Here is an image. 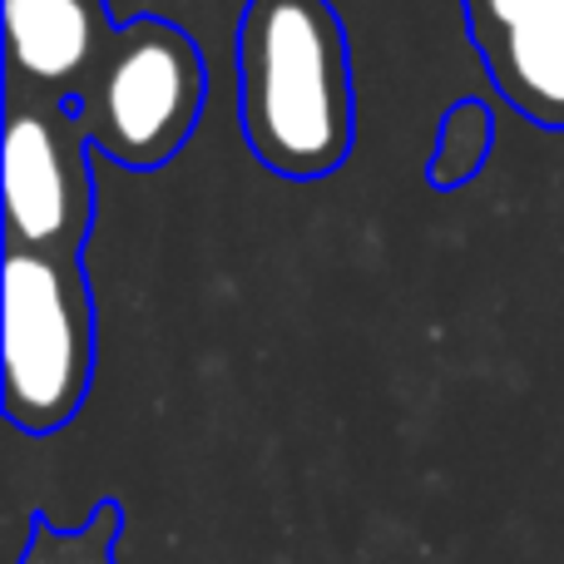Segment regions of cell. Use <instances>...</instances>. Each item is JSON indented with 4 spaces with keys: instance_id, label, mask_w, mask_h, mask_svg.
<instances>
[{
    "instance_id": "5",
    "label": "cell",
    "mask_w": 564,
    "mask_h": 564,
    "mask_svg": "<svg viewBox=\"0 0 564 564\" xmlns=\"http://www.w3.org/2000/svg\"><path fill=\"white\" fill-rule=\"evenodd\" d=\"M6 40L30 79H69L95 50V15L85 0H6Z\"/></svg>"
},
{
    "instance_id": "4",
    "label": "cell",
    "mask_w": 564,
    "mask_h": 564,
    "mask_svg": "<svg viewBox=\"0 0 564 564\" xmlns=\"http://www.w3.org/2000/svg\"><path fill=\"white\" fill-rule=\"evenodd\" d=\"M0 174H6V218L15 243L55 253L85 228V174L45 115H15L6 124Z\"/></svg>"
},
{
    "instance_id": "3",
    "label": "cell",
    "mask_w": 564,
    "mask_h": 564,
    "mask_svg": "<svg viewBox=\"0 0 564 564\" xmlns=\"http://www.w3.org/2000/svg\"><path fill=\"white\" fill-rule=\"evenodd\" d=\"M198 95H204V75H198L194 45L169 25H139L129 30V40L115 50L99 79V139L115 159L159 164L184 144Z\"/></svg>"
},
{
    "instance_id": "1",
    "label": "cell",
    "mask_w": 564,
    "mask_h": 564,
    "mask_svg": "<svg viewBox=\"0 0 564 564\" xmlns=\"http://www.w3.org/2000/svg\"><path fill=\"white\" fill-rule=\"evenodd\" d=\"M243 115L253 149L282 174H327L347 154V69L317 0L258 6L243 45Z\"/></svg>"
},
{
    "instance_id": "7",
    "label": "cell",
    "mask_w": 564,
    "mask_h": 564,
    "mask_svg": "<svg viewBox=\"0 0 564 564\" xmlns=\"http://www.w3.org/2000/svg\"><path fill=\"white\" fill-rule=\"evenodd\" d=\"M480 6H486V20H490V25L506 30V25H516V20L535 15V10L560 6V0H480Z\"/></svg>"
},
{
    "instance_id": "6",
    "label": "cell",
    "mask_w": 564,
    "mask_h": 564,
    "mask_svg": "<svg viewBox=\"0 0 564 564\" xmlns=\"http://www.w3.org/2000/svg\"><path fill=\"white\" fill-rule=\"evenodd\" d=\"M500 85L540 119H564V0L500 30Z\"/></svg>"
},
{
    "instance_id": "2",
    "label": "cell",
    "mask_w": 564,
    "mask_h": 564,
    "mask_svg": "<svg viewBox=\"0 0 564 564\" xmlns=\"http://www.w3.org/2000/svg\"><path fill=\"white\" fill-rule=\"evenodd\" d=\"M6 411L25 431H55L85 401L95 327L79 273L59 253L15 243L0 278Z\"/></svg>"
}]
</instances>
